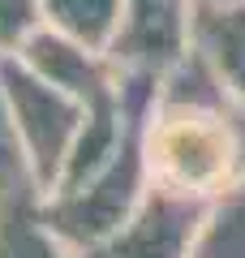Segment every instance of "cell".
I'll list each match as a JSON object with an SVG mask.
<instances>
[{
	"label": "cell",
	"mask_w": 245,
	"mask_h": 258,
	"mask_svg": "<svg viewBox=\"0 0 245 258\" xmlns=\"http://www.w3.org/2000/svg\"><path fill=\"white\" fill-rule=\"evenodd\" d=\"M43 30L39 0H0V60H13Z\"/></svg>",
	"instance_id": "11"
},
{
	"label": "cell",
	"mask_w": 245,
	"mask_h": 258,
	"mask_svg": "<svg viewBox=\"0 0 245 258\" xmlns=\"http://www.w3.org/2000/svg\"><path fill=\"white\" fill-rule=\"evenodd\" d=\"M0 91H5L13 129L26 147L30 172L39 181V203H43L69 172V159L78 151L82 129H86V108L73 103L65 91L47 86L39 74H30L18 56L0 60Z\"/></svg>",
	"instance_id": "3"
},
{
	"label": "cell",
	"mask_w": 245,
	"mask_h": 258,
	"mask_svg": "<svg viewBox=\"0 0 245 258\" xmlns=\"http://www.w3.org/2000/svg\"><path fill=\"white\" fill-rule=\"evenodd\" d=\"M142 120L125 134V142L116 147V155H112L91 181H82V185H73V189L52 194V198L39 203L43 224L60 241H69L73 249H82V254H95L99 245H108V241L125 228V220L138 211L142 194L151 189L146 164H142Z\"/></svg>",
	"instance_id": "2"
},
{
	"label": "cell",
	"mask_w": 245,
	"mask_h": 258,
	"mask_svg": "<svg viewBox=\"0 0 245 258\" xmlns=\"http://www.w3.org/2000/svg\"><path fill=\"white\" fill-rule=\"evenodd\" d=\"M198 5H207V9H219V5H241V0H198Z\"/></svg>",
	"instance_id": "12"
},
{
	"label": "cell",
	"mask_w": 245,
	"mask_h": 258,
	"mask_svg": "<svg viewBox=\"0 0 245 258\" xmlns=\"http://www.w3.org/2000/svg\"><path fill=\"white\" fill-rule=\"evenodd\" d=\"M194 52L219 74V82L245 103V0L194 13Z\"/></svg>",
	"instance_id": "6"
},
{
	"label": "cell",
	"mask_w": 245,
	"mask_h": 258,
	"mask_svg": "<svg viewBox=\"0 0 245 258\" xmlns=\"http://www.w3.org/2000/svg\"><path fill=\"white\" fill-rule=\"evenodd\" d=\"M194 258H245V176L207 203Z\"/></svg>",
	"instance_id": "8"
},
{
	"label": "cell",
	"mask_w": 245,
	"mask_h": 258,
	"mask_svg": "<svg viewBox=\"0 0 245 258\" xmlns=\"http://www.w3.org/2000/svg\"><path fill=\"white\" fill-rule=\"evenodd\" d=\"M39 13H43V30L73 39L99 56H112L125 0H39Z\"/></svg>",
	"instance_id": "7"
},
{
	"label": "cell",
	"mask_w": 245,
	"mask_h": 258,
	"mask_svg": "<svg viewBox=\"0 0 245 258\" xmlns=\"http://www.w3.org/2000/svg\"><path fill=\"white\" fill-rule=\"evenodd\" d=\"M0 258H86V254L56 237L35 203L0 215Z\"/></svg>",
	"instance_id": "9"
},
{
	"label": "cell",
	"mask_w": 245,
	"mask_h": 258,
	"mask_svg": "<svg viewBox=\"0 0 245 258\" xmlns=\"http://www.w3.org/2000/svg\"><path fill=\"white\" fill-rule=\"evenodd\" d=\"M35 203H39V181L30 172L26 147L13 129L9 103H5V91H0V215L18 211V207H35Z\"/></svg>",
	"instance_id": "10"
},
{
	"label": "cell",
	"mask_w": 245,
	"mask_h": 258,
	"mask_svg": "<svg viewBox=\"0 0 245 258\" xmlns=\"http://www.w3.org/2000/svg\"><path fill=\"white\" fill-rule=\"evenodd\" d=\"M202 215H207V203L151 185L138 211L125 220V228L86 258H194Z\"/></svg>",
	"instance_id": "5"
},
{
	"label": "cell",
	"mask_w": 245,
	"mask_h": 258,
	"mask_svg": "<svg viewBox=\"0 0 245 258\" xmlns=\"http://www.w3.org/2000/svg\"><path fill=\"white\" fill-rule=\"evenodd\" d=\"M194 13L198 0H125L120 35L112 47L116 69L159 82L194 47Z\"/></svg>",
	"instance_id": "4"
},
{
	"label": "cell",
	"mask_w": 245,
	"mask_h": 258,
	"mask_svg": "<svg viewBox=\"0 0 245 258\" xmlns=\"http://www.w3.org/2000/svg\"><path fill=\"white\" fill-rule=\"evenodd\" d=\"M142 164L155 189L198 203L245 176V103L194 47L155 86L142 120Z\"/></svg>",
	"instance_id": "1"
}]
</instances>
